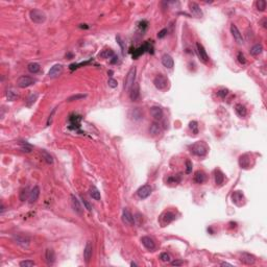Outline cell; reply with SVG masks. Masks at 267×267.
<instances>
[{"label": "cell", "instance_id": "d590c367", "mask_svg": "<svg viewBox=\"0 0 267 267\" xmlns=\"http://www.w3.org/2000/svg\"><path fill=\"white\" fill-rule=\"evenodd\" d=\"M19 265L21 267H33L36 265V263H35L33 260H24V261H21Z\"/></svg>", "mask_w": 267, "mask_h": 267}, {"label": "cell", "instance_id": "7402d4cb", "mask_svg": "<svg viewBox=\"0 0 267 267\" xmlns=\"http://www.w3.org/2000/svg\"><path fill=\"white\" fill-rule=\"evenodd\" d=\"M240 261H241L243 264H246V265H253V264H255V262H256V259H255V257L251 256V255L244 253L240 257Z\"/></svg>", "mask_w": 267, "mask_h": 267}, {"label": "cell", "instance_id": "d6986e66", "mask_svg": "<svg viewBox=\"0 0 267 267\" xmlns=\"http://www.w3.org/2000/svg\"><path fill=\"white\" fill-rule=\"evenodd\" d=\"M92 254H93V247L92 244L90 242H87L86 247H85L84 251V259L86 261V263H89L91 258H92Z\"/></svg>", "mask_w": 267, "mask_h": 267}, {"label": "cell", "instance_id": "11a10c76", "mask_svg": "<svg viewBox=\"0 0 267 267\" xmlns=\"http://www.w3.org/2000/svg\"><path fill=\"white\" fill-rule=\"evenodd\" d=\"M131 266H137V264L134 263V262H131Z\"/></svg>", "mask_w": 267, "mask_h": 267}, {"label": "cell", "instance_id": "b9f144b4", "mask_svg": "<svg viewBox=\"0 0 267 267\" xmlns=\"http://www.w3.org/2000/svg\"><path fill=\"white\" fill-rule=\"evenodd\" d=\"M28 190H27V188H24V189H22L21 190V192H20V195H19V197H20V200H22V201H24L25 199H26V197H27V194H28Z\"/></svg>", "mask_w": 267, "mask_h": 267}, {"label": "cell", "instance_id": "74e56055", "mask_svg": "<svg viewBox=\"0 0 267 267\" xmlns=\"http://www.w3.org/2000/svg\"><path fill=\"white\" fill-rule=\"evenodd\" d=\"M100 57H101V58H114V52H113L112 50H110V49H108V50H104V52H101Z\"/></svg>", "mask_w": 267, "mask_h": 267}, {"label": "cell", "instance_id": "2e32d148", "mask_svg": "<svg viewBox=\"0 0 267 267\" xmlns=\"http://www.w3.org/2000/svg\"><path fill=\"white\" fill-rule=\"evenodd\" d=\"M141 242H142V244L144 245L145 248H147L148 251H154L155 248V243L150 237H147V236L142 237V238H141Z\"/></svg>", "mask_w": 267, "mask_h": 267}, {"label": "cell", "instance_id": "1f68e13d", "mask_svg": "<svg viewBox=\"0 0 267 267\" xmlns=\"http://www.w3.org/2000/svg\"><path fill=\"white\" fill-rule=\"evenodd\" d=\"M38 96H39V94L38 93H31L30 95L28 96L27 100H26V105H27V107H31V105L36 102Z\"/></svg>", "mask_w": 267, "mask_h": 267}, {"label": "cell", "instance_id": "5b68a950", "mask_svg": "<svg viewBox=\"0 0 267 267\" xmlns=\"http://www.w3.org/2000/svg\"><path fill=\"white\" fill-rule=\"evenodd\" d=\"M154 87L157 88L158 90H165V89H167V87H168L169 81L165 75L159 74L154 77Z\"/></svg>", "mask_w": 267, "mask_h": 267}, {"label": "cell", "instance_id": "bcb514c9", "mask_svg": "<svg viewBox=\"0 0 267 267\" xmlns=\"http://www.w3.org/2000/svg\"><path fill=\"white\" fill-rule=\"evenodd\" d=\"M237 58H238L239 63L242 64V65H244V64L246 63V58H245L244 54H243L242 52H238V55H237Z\"/></svg>", "mask_w": 267, "mask_h": 267}, {"label": "cell", "instance_id": "3957f363", "mask_svg": "<svg viewBox=\"0 0 267 267\" xmlns=\"http://www.w3.org/2000/svg\"><path fill=\"white\" fill-rule=\"evenodd\" d=\"M191 152L194 154L195 155H198V157H204V155L207 154L208 147L204 142L198 141V142H196L193 145H191Z\"/></svg>", "mask_w": 267, "mask_h": 267}, {"label": "cell", "instance_id": "7c38bea8", "mask_svg": "<svg viewBox=\"0 0 267 267\" xmlns=\"http://www.w3.org/2000/svg\"><path fill=\"white\" fill-rule=\"evenodd\" d=\"M140 97V85L139 83H135L134 86L130 90V98L131 100L136 101Z\"/></svg>", "mask_w": 267, "mask_h": 267}, {"label": "cell", "instance_id": "ffe728a7", "mask_svg": "<svg viewBox=\"0 0 267 267\" xmlns=\"http://www.w3.org/2000/svg\"><path fill=\"white\" fill-rule=\"evenodd\" d=\"M174 219H175V215L172 212L168 211V212H166L164 215H162L161 221H162V223H163V227H165L166 224H168V223H170V222H172Z\"/></svg>", "mask_w": 267, "mask_h": 267}, {"label": "cell", "instance_id": "f907efd6", "mask_svg": "<svg viewBox=\"0 0 267 267\" xmlns=\"http://www.w3.org/2000/svg\"><path fill=\"white\" fill-rule=\"evenodd\" d=\"M171 265L172 266H181V265H183V261L174 260V261H172V262H171Z\"/></svg>", "mask_w": 267, "mask_h": 267}, {"label": "cell", "instance_id": "7bdbcfd3", "mask_svg": "<svg viewBox=\"0 0 267 267\" xmlns=\"http://www.w3.org/2000/svg\"><path fill=\"white\" fill-rule=\"evenodd\" d=\"M192 172V162L190 160L186 161V173L190 174Z\"/></svg>", "mask_w": 267, "mask_h": 267}, {"label": "cell", "instance_id": "ab89813d", "mask_svg": "<svg viewBox=\"0 0 267 267\" xmlns=\"http://www.w3.org/2000/svg\"><path fill=\"white\" fill-rule=\"evenodd\" d=\"M189 127L191 128L192 131L195 135L198 133V125H197V122H196V121H191V122H190L189 123Z\"/></svg>", "mask_w": 267, "mask_h": 267}, {"label": "cell", "instance_id": "5bb4252c", "mask_svg": "<svg viewBox=\"0 0 267 267\" xmlns=\"http://www.w3.org/2000/svg\"><path fill=\"white\" fill-rule=\"evenodd\" d=\"M40 196V188L39 186H35L31 191L29 192V195H28V200H29V204H35L38 198Z\"/></svg>", "mask_w": 267, "mask_h": 267}, {"label": "cell", "instance_id": "484cf974", "mask_svg": "<svg viewBox=\"0 0 267 267\" xmlns=\"http://www.w3.org/2000/svg\"><path fill=\"white\" fill-rule=\"evenodd\" d=\"M90 195H91V197L93 199H95V200H100V198H101L100 192H99V190L95 186H92L90 188Z\"/></svg>", "mask_w": 267, "mask_h": 267}, {"label": "cell", "instance_id": "ac0fdd59", "mask_svg": "<svg viewBox=\"0 0 267 267\" xmlns=\"http://www.w3.org/2000/svg\"><path fill=\"white\" fill-rule=\"evenodd\" d=\"M148 131L151 136L155 137V136H159V135L161 134L162 128H161V125L158 122H152L150 124V127H149V128H148Z\"/></svg>", "mask_w": 267, "mask_h": 267}, {"label": "cell", "instance_id": "7a4b0ae2", "mask_svg": "<svg viewBox=\"0 0 267 267\" xmlns=\"http://www.w3.org/2000/svg\"><path fill=\"white\" fill-rule=\"evenodd\" d=\"M29 17H30V20L34 23H37V24H42L46 21V15L44 12L41 10H31L29 12Z\"/></svg>", "mask_w": 267, "mask_h": 267}, {"label": "cell", "instance_id": "d6a6232c", "mask_svg": "<svg viewBox=\"0 0 267 267\" xmlns=\"http://www.w3.org/2000/svg\"><path fill=\"white\" fill-rule=\"evenodd\" d=\"M41 154H42L43 159L45 160V162L47 164H49V165H51L52 163H53V159H52V157L50 155V154H48L46 150H41Z\"/></svg>", "mask_w": 267, "mask_h": 267}, {"label": "cell", "instance_id": "cb8c5ba5", "mask_svg": "<svg viewBox=\"0 0 267 267\" xmlns=\"http://www.w3.org/2000/svg\"><path fill=\"white\" fill-rule=\"evenodd\" d=\"M130 117L134 120V121H139L140 119H142L143 113H142V111H141L139 108H134V110L131 111Z\"/></svg>", "mask_w": 267, "mask_h": 267}, {"label": "cell", "instance_id": "ba28073f", "mask_svg": "<svg viewBox=\"0 0 267 267\" xmlns=\"http://www.w3.org/2000/svg\"><path fill=\"white\" fill-rule=\"evenodd\" d=\"M70 199H71V206H72V209L74 210V212L78 215H83V212H84V209H83V206H81V201L78 200V198L76 197L74 194H71L70 195Z\"/></svg>", "mask_w": 267, "mask_h": 267}, {"label": "cell", "instance_id": "ee69618b", "mask_svg": "<svg viewBox=\"0 0 267 267\" xmlns=\"http://www.w3.org/2000/svg\"><path fill=\"white\" fill-rule=\"evenodd\" d=\"M228 89H221V90H219L218 92H217V95H218L220 98L223 99V98H225V96L228 95Z\"/></svg>", "mask_w": 267, "mask_h": 267}, {"label": "cell", "instance_id": "9c48e42d", "mask_svg": "<svg viewBox=\"0 0 267 267\" xmlns=\"http://www.w3.org/2000/svg\"><path fill=\"white\" fill-rule=\"evenodd\" d=\"M152 188L150 187V185H143L142 187H140L137 191V195L139 196L141 199H145L147 198L149 195L151 194Z\"/></svg>", "mask_w": 267, "mask_h": 267}, {"label": "cell", "instance_id": "603a6c76", "mask_svg": "<svg viewBox=\"0 0 267 267\" xmlns=\"http://www.w3.org/2000/svg\"><path fill=\"white\" fill-rule=\"evenodd\" d=\"M45 259H46V262L48 265H52V264L55 262V254H54L53 249H51V248L46 249Z\"/></svg>", "mask_w": 267, "mask_h": 267}, {"label": "cell", "instance_id": "4fadbf2b", "mask_svg": "<svg viewBox=\"0 0 267 267\" xmlns=\"http://www.w3.org/2000/svg\"><path fill=\"white\" fill-rule=\"evenodd\" d=\"M231 33H232V35H233L234 39L236 40V42H238L239 44H242L243 42H244L243 37H242V34L240 33V30L238 29V27H237L235 24L231 25Z\"/></svg>", "mask_w": 267, "mask_h": 267}, {"label": "cell", "instance_id": "7dc6e473", "mask_svg": "<svg viewBox=\"0 0 267 267\" xmlns=\"http://www.w3.org/2000/svg\"><path fill=\"white\" fill-rule=\"evenodd\" d=\"M108 85L111 88H116L117 86H118V81H117L116 80H114V78H110V80L108 81Z\"/></svg>", "mask_w": 267, "mask_h": 267}, {"label": "cell", "instance_id": "277c9868", "mask_svg": "<svg viewBox=\"0 0 267 267\" xmlns=\"http://www.w3.org/2000/svg\"><path fill=\"white\" fill-rule=\"evenodd\" d=\"M13 240L16 244H18L19 246H21L23 248H27L29 244H30V238L26 235L23 234H16L14 235Z\"/></svg>", "mask_w": 267, "mask_h": 267}, {"label": "cell", "instance_id": "8d00e7d4", "mask_svg": "<svg viewBox=\"0 0 267 267\" xmlns=\"http://www.w3.org/2000/svg\"><path fill=\"white\" fill-rule=\"evenodd\" d=\"M21 150L23 152L28 154V152H31V150H33V146H31L30 144H28V143H23V144L21 145Z\"/></svg>", "mask_w": 267, "mask_h": 267}, {"label": "cell", "instance_id": "83f0119b", "mask_svg": "<svg viewBox=\"0 0 267 267\" xmlns=\"http://www.w3.org/2000/svg\"><path fill=\"white\" fill-rule=\"evenodd\" d=\"M249 163H251V160L248 159L247 154H243L240 157L239 164H240V166H241V168H247L249 166Z\"/></svg>", "mask_w": 267, "mask_h": 267}, {"label": "cell", "instance_id": "e0dca14e", "mask_svg": "<svg viewBox=\"0 0 267 267\" xmlns=\"http://www.w3.org/2000/svg\"><path fill=\"white\" fill-rule=\"evenodd\" d=\"M162 64L167 69H171V68H173V66H174V61L171 55L165 53V54H163V57H162Z\"/></svg>", "mask_w": 267, "mask_h": 267}, {"label": "cell", "instance_id": "681fc988", "mask_svg": "<svg viewBox=\"0 0 267 267\" xmlns=\"http://www.w3.org/2000/svg\"><path fill=\"white\" fill-rule=\"evenodd\" d=\"M167 33H168V30H167L166 28L162 29V30L160 31L159 34H158V38H160V39H162V38H164L167 35Z\"/></svg>", "mask_w": 267, "mask_h": 267}, {"label": "cell", "instance_id": "6da1fadb", "mask_svg": "<svg viewBox=\"0 0 267 267\" xmlns=\"http://www.w3.org/2000/svg\"><path fill=\"white\" fill-rule=\"evenodd\" d=\"M136 74H137V68L136 67H131L128 70L127 77L124 80V84H123V89L124 91H130L131 88L134 86V84L136 83Z\"/></svg>", "mask_w": 267, "mask_h": 267}, {"label": "cell", "instance_id": "c3c4849f", "mask_svg": "<svg viewBox=\"0 0 267 267\" xmlns=\"http://www.w3.org/2000/svg\"><path fill=\"white\" fill-rule=\"evenodd\" d=\"M160 259L162 260L163 262H169V261H170V257H169V255L167 254V253H163V254H161Z\"/></svg>", "mask_w": 267, "mask_h": 267}, {"label": "cell", "instance_id": "f5cc1de1", "mask_svg": "<svg viewBox=\"0 0 267 267\" xmlns=\"http://www.w3.org/2000/svg\"><path fill=\"white\" fill-rule=\"evenodd\" d=\"M221 266H233V265H232V264H230V263H227V262H222V263H221Z\"/></svg>", "mask_w": 267, "mask_h": 267}, {"label": "cell", "instance_id": "60d3db41", "mask_svg": "<svg viewBox=\"0 0 267 267\" xmlns=\"http://www.w3.org/2000/svg\"><path fill=\"white\" fill-rule=\"evenodd\" d=\"M87 95L85 94H77V95H73V96H70L68 98V101H73V100H80V99H83L86 97Z\"/></svg>", "mask_w": 267, "mask_h": 267}, {"label": "cell", "instance_id": "8992f818", "mask_svg": "<svg viewBox=\"0 0 267 267\" xmlns=\"http://www.w3.org/2000/svg\"><path fill=\"white\" fill-rule=\"evenodd\" d=\"M35 83H36V81H35L33 77L27 76V75H22L17 80V86L19 88H22V89L27 88L29 86H33Z\"/></svg>", "mask_w": 267, "mask_h": 267}, {"label": "cell", "instance_id": "8fae6325", "mask_svg": "<svg viewBox=\"0 0 267 267\" xmlns=\"http://www.w3.org/2000/svg\"><path fill=\"white\" fill-rule=\"evenodd\" d=\"M63 66L61 65V64H57V65L52 66L51 69L48 71V77L49 78H57L62 73H63Z\"/></svg>", "mask_w": 267, "mask_h": 267}, {"label": "cell", "instance_id": "816d5d0a", "mask_svg": "<svg viewBox=\"0 0 267 267\" xmlns=\"http://www.w3.org/2000/svg\"><path fill=\"white\" fill-rule=\"evenodd\" d=\"M83 202H84L85 207L87 208V210H88V211H91V210H92V207L90 206V205H89V202H88V201L86 200V199H83Z\"/></svg>", "mask_w": 267, "mask_h": 267}, {"label": "cell", "instance_id": "44dd1931", "mask_svg": "<svg viewBox=\"0 0 267 267\" xmlns=\"http://www.w3.org/2000/svg\"><path fill=\"white\" fill-rule=\"evenodd\" d=\"M190 12L196 17H202V11L196 2H189Z\"/></svg>", "mask_w": 267, "mask_h": 267}, {"label": "cell", "instance_id": "f546056e", "mask_svg": "<svg viewBox=\"0 0 267 267\" xmlns=\"http://www.w3.org/2000/svg\"><path fill=\"white\" fill-rule=\"evenodd\" d=\"M235 110H236V113L238 114V115L240 117H245L246 116V108L244 107V105L242 104H236V107H235Z\"/></svg>", "mask_w": 267, "mask_h": 267}, {"label": "cell", "instance_id": "9a60e30c", "mask_svg": "<svg viewBox=\"0 0 267 267\" xmlns=\"http://www.w3.org/2000/svg\"><path fill=\"white\" fill-rule=\"evenodd\" d=\"M150 115L152 116V118L154 120H161L164 116V112L160 107L154 105V107L150 108Z\"/></svg>", "mask_w": 267, "mask_h": 267}, {"label": "cell", "instance_id": "d4e9b609", "mask_svg": "<svg viewBox=\"0 0 267 267\" xmlns=\"http://www.w3.org/2000/svg\"><path fill=\"white\" fill-rule=\"evenodd\" d=\"M214 174H215V184H216V185L220 186V185L223 184L224 175H223V173H222V172L220 171V170H215Z\"/></svg>", "mask_w": 267, "mask_h": 267}, {"label": "cell", "instance_id": "f35d334b", "mask_svg": "<svg viewBox=\"0 0 267 267\" xmlns=\"http://www.w3.org/2000/svg\"><path fill=\"white\" fill-rule=\"evenodd\" d=\"M257 7H258V10L259 11H261V12H264L265 11V8H266V1H264V0H259V1H257Z\"/></svg>", "mask_w": 267, "mask_h": 267}, {"label": "cell", "instance_id": "f1b7e54d", "mask_svg": "<svg viewBox=\"0 0 267 267\" xmlns=\"http://www.w3.org/2000/svg\"><path fill=\"white\" fill-rule=\"evenodd\" d=\"M263 51V46L261 44H256L251 48V54L254 55V57H257V55L261 54V52Z\"/></svg>", "mask_w": 267, "mask_h": 267}, {"label": "cell", "instance_id": "30bf717a", "mask_svg": "<svg viewBox=\"0 0 267 267\" xmlns=\"http://www.w3.org/2000/svg\"><path fill=\"white\" fill-rule=\"evenodd\" d=\"M122 221L123 223H125L127 225H130V227H133L135 225V218L134 216L131 215V213L130 212L128 209H123L122 211Z\"/></svg>", "mask_w": 267, "mask_h": 267}, {"label": "cell", "instance_id": "4dcf8cb0", "mask_svg": "<svg viewBox=\"0 0 267 267\" xmlns=\"http://www.w3.org/2000/svg\"><path fill=\"white\" fill-rule=\"evenodd\" d=\"M40 64H38V63H30V64H28V66H27V70L30 73H38L40 71Z\"/></svg>", "mask_w": 267, "mask_h": 267}, {"label": "cell", "instance_id": "52a82bcc", "mask_svg": "<svg viewBox=\"0 0 267 267\" xmlns=\"http://www.w3.org/2000/svg\"><path fill=\"white\" fill-rule=\"evenodd\" d=\"M196 53H197L199 60H200L204 64H207L209 62V55H208L205 47L201 45L200 43H196Z\"/></svg>", "mask_w": 267, "mask_h": 267}, {"label": "cell", "instance_id": "f6af8a7d", "mask_svg": "<svg viewBox=\"0 0 267 267\" xmlns=\"http://www.w3.org/2000/svg\"><path fill=\"white\" fill-rule=\"evenodd\" d=\"M116 41H117V43H118L119 45H120V47H121L122 53L124 54V49H125V46H124V43H123V41H122V39H121V37H120V36H117V37H116Z\"/></svg>", "mask_w": 267, "mask_h": 267}, {"label": "cell", "instance_id": "db71d44e", "mask_svg": "<svg viewBox=\"0 0 267 267\" xmlns=\"http://www.w3.org/2000/svg\"><path fill=\"white\" fill-rule=\"evenodd\" d=\"M3 211H4V206H3V205H1V210H0V212L3 213Z\"/></svg>", "mask_w": 267, "mask_h": 267}, {"label": "cell", "instance_id": "4316f807", "mask_svg": "<svg viewBox=\"0 0 267 267\" xmlns=\"http://www.w3.org/2000/svg\"><path fill=\"white\" fill-rule=\"evenodd\" d=\"M205 180H206V174H205L204 171H200V170H198V171L195 172V175H194V181H195V183L202 184V183L205 182Z\"/></svg>", "mask_w": 267, "mask_h": 267}, {"label": "cell", "instance_id": "836d02e7", "mask_svg": "<svg viewBox=\"0 0 267 267\" xmlns=\"http://www.w3.org/2000/svg\"><path fill=\"white\" fill-rule=\"evenodd\" d=\"M232 198H233V202L238 205V201L239 200H243V199H244V196H243V194L240 191H236V192L233 193Z\"/></svg>", "mask_w": 267, "mask_h": 267}, {"label": "cell", "instance_id": "e575fe53", "mask_svg": "<svg viewBox=\"0 0 267 267\" xmlns=\"http://www.w3.org/2000/svg\"><path fill=\"white\" fill-rule=\"evenodd\" d=\"M18 97H19L18 94L15 93L13 90H7V100L14 101V100H16V99L18 98Z\"/></svg>", "mask_w": 267, "mask_h": 267}]
</instances>
